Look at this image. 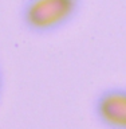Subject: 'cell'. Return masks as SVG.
<instances>
[{"mask_svg": "<svg viewBox=\"0 0 126 129\" xmlns=\"http://www.w3.org/2000/svg\"><path fill=\"white\" fill-rule=\"evenodd\" d=\"M74 6L75 0H36L27 12V19L35 27H50L66 19Z\"/></svg>", "mask_w": 126, "mask_h": 129, "instance_id": "1", "label": "cell"}, {"mask_svg": "<svg viewBox=\"0 0 126 129\" xmlns=\"http://www.w3.org/2000/svg\"><path fill=\"white\" fill-rule=\"evenodd\" d=\"M99 113L106 122L126 128V94L114 93L103 97L99 104Z\"/></svg>", "mask_w": 126, "mask_h": 129, "instance_id": "2", "label": "cell"}]
</instances>
